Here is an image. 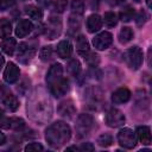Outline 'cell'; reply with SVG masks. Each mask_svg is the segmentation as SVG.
<instances>
[{"label":"cell","mask_w":152,"mask_h":152,"mask_svg":"<svg viewBox=\"0 0 152 152\" xmlns=\"http://www.w3.org/2000/svg\"><path fill=\"white\" fill-rule=\"evenodd\" d=\"M80 150L82 151H94V146L90 144V142H83L81 146H80Z\"/></svg>","instance_id":"obj_38"},{"label":"cell","mask_w":152,"mask_h":152,"mask_svg":"<svg viewBox=\"0 0 152 152\" xmlns=\"http://www.w3.org/2000/svg\"><path fill=\"white\" fill-rule=\"evenodd\" d=\"M6 142V137L2 132H0V145H4Z\"/></svg>","instance_id":"obj_41"},{"label":"cell","mask_w":152,"mask_h":152,"mask_svg":"<svg viewBox=\"0 0 152 152\" xmlns=\"http://www.w3.org/2000/svg\"><path fill=\"white\" fill-rule=\"evenodd\" d=\"M133 38V31L129 27H122L119 32V42L121 44H126L128 43L131 39Z\"/></svg>","instance_id":"obj_25"},{"label":"cell","mask_w":152,"mask_h":152,"mask_svg":"<svg viewBox=\"0 0 152 152\" xmlns=\"http://www.w3.org/2000/svg\"><path fill=\"white\" fill-rule=\"evenodd\" d=\"M18 49V59H20L21 62H24V58H27V59H31L32 56L34 55V50L31 49L26 43H21L19 44V46L17 48Z\"/></svg>","instance_id":"obj_20"},{"label":"cell","mask_w":152,"mask_h":152,"mask_svg":"<svg viewBox=\"0 0 152 152\" xmlns=\"http://www.w3.org/2000/svg\"><path fill=\"white\" fill-rule=\"evenodd\" d=\"M133 15H134V8H132V7H126L120 12V19L126 23L129 21L133 18Z\"/></svg>","instance_id":"obj_30"},{"label":"cell","mask_w":152,"mask_h":152,"mask_svg":"<svg viewBox=\"0 0 152 152\" xmlns=\"http://www.w3.org/2000/svg\"><path fill=\"white\" fill-rule=\"evenodd\" d=\"M71 10L74 14H82L84 11V0H72L71 2Z\"/></svg>","instance_id":"obj_29"},{"label":"cell","mask_w":152,"mask_h":152,"mask_svg":"<svg viewBox=\"0 0 152 152\" xmlns=\"http://www.w3.org/2000/svg\"><path fill=\"white\" fill-rule=\"evenodd\" d=\"M32 28H33L32 23H31L28 19H23V20H20V21L18 23V25H17L15 34H17V37H19V38H23V37L27 36V34L32 31Z\"/></svg>","instance_id":"obj_15"},{"label":"cell","mask_w":152,"mask_h":152,"mask_svg":"<svg viewBox=\"0 0 152 152\" xmlns=\"http://www.w3.org/2000/svg\"><path fill=\"white\" fill-rule=\"evenodd\" d=\"M78 15L80 14H72L71 17H70V19H69V27H70V30H74V31H77L78 28H80V26H81V20H80V18H78Z\"/></svg>","instance_id":"obj_33"},{"label":"cell","mask_w":152,"mask_h":152,"mask_svg":"<svg viewBox=\"0 0 152 152\" xmlns=\"http://www.w3.org/2000/svg\"><path fill=\"white\" fill-rule=\"evenodd\" d=\"M119 144L125 148H133L137 144V135L131 128H122L118 133Z\"/></svg>","instance_id":"obj_5"},{"label":"cell","mask_w":152,"mask_h":152,"mask_svg":"<svg viewBox=\"0 0 152 152\" xmlns=\"http://www.w3.org/2000/svg\"><path fill=\"white\" fill-rule=\"evenodd\" d=\"M78 148L76 146H70V147H66V151H77Z\"/></svg>","instance_id":"obj_44"},{"label":"cell","mask_w":152,"mask_h":152,"mask_svg":"<svg viewBox=\"0 0 152 152\" xmlns=\"http://www.w3.org/2000/svg\"><path fill=\"white\" fill-rule=\"evenodd\" d=\"M106 124L109 127H120L125 124V115L116 108H110L106 114Z\"/></svg>","instance_id":"obj_6"},{"label":"cell","mask_w":152,"mask_h":152,"mask_svg":"<svg viewBox=\"0 0 152 152\" xmlns=\"http://www.w3.org/2000/svg\"><path fill=\"white\" fill-rule=\"evenodd\" d=\"M76 50H77V52L80 53V55H82L83 57L90 51L89 50V43H88V40L86 39V37L84 36H78V37H76Z\"/></svg>","instance_id":"obj_21"},{"label":"cell","mask_w":152,"mask_h":152,"mask_svg":"<svg viewBox=\"0 0 152 152\" xmlns=\"http://www.w3.org/2000/svg\"><path fill=\"white\" fill-rule=\"evenodd\" d=\"M87 99L89 101V106L96 108L102 102V93L97 88H91L87 91Z\"/></svg>","instance_id":"obj_16"},{"label":"cell","mask_w":152,"mask_h":152,"mask_svg":"<svg viewBox=\"0 0 152 152\" xmlns=\"http://www.w3.org/2000/svg\"><path fill=\"white\" fill-rule=\"evenodd\" d=\"M102 26V18L99 14H91L87 19V28L90 33L99 31Z\"/></svg>","instance_id":"obj_17"},{"label":"cell","mask_w":152,"mask_h":152,"mask_svg":"<svg viewBox=\"0 0 152 152\" xmlns=\"http://www.w3.org/2000/svg\"><path fill=\"white\" fill-rule=\"evenodd\" d=\"M112 42H113V36L107 31H103L96 34L93 39V44L97 50H106L107 48L110 46Z\"/></svg>","instance_id":"obj_8"},{"label":"cell","mask_w":152,"mask_h":152,"mask_svg":"<svg viewBox=\"0 0 152 152\" xmlns=\"http://www.w3.org/2000/svg\"><path fill=\"white\" fill-rule=\"evenodd\" d=\"M103 21L108 27H113L118 23V17L114 12H106L104 17H103Z\"/></svg>","instance_id":"obj_28"},{"label":"cell","mask_w":152,"mask_h":152,"mask_svg":"<svg viewBox=\"0 0 152 152\" xmlns=\"http://www.w3.org/2000/svg\"><path fill=\"white\" fill-rule=\"evenodd\" d=\"M129 99H131V91H129V89H127V88H125V87L116 89V90L112 94V102L115 103V104L125 103V102H127Z\"/></svg>","instance_id":"obj_13"},{"label":"cell","mask_w":152,"mask_h":152,"mask_svg":"<svg viewBox=\"0 0 152 152\" xmlns=\"http://www.w3.org/2000/svg\"><path fill=\"white\" fill-rule=\"evenodd\" d=\"M39 57H40V59L44 61V62L50 61L51 57H52V46L49 45V46H44V48H42L40 53H39Z\"/></svg>","instance_id":"obj_31"},{"label":"cell","mask_w":152,"mask_h":152,"mask_svg":"<svg viewBox=\"0 0 152 152\" xmlns=\"http://www.w3.org/2000/svg\"><path fill=\"white\" fill-rule=\"evenodd\" d=\"M80 71H81V64H80V62L77 59H71L69 62V64H68V72L71 76L76 77L80 74Z\"/></svg>","instance_id":"obj_27"},{"label":"cell","mask_w":152,"mask_h":152,"mask_svg":"<svg viewBox=\"0 0 152 152\" xmlns=\"http://www.w3.org/2000/svg\"><path fill=\"white\" fill-rule=\"evenodd\" d=\"M61 30H62V23L61 19L57 17H51L48 20L46 24V28H45V33L46 37L49 39H55L61 34Z\"/></svg>","instance_id":"obj_7"},{"label":"cell","mask_w":152,"mask_h":152,"mask_svg":"<svg viewBox=\"0 0 152 152\" xmlns=\"http://www.w3.org/2000/svg\"><path fill=\"white\" fill-rule=\"evenodd\" d=\"M0 125L5 128H11L14 131H20L25 127V122L20 118H8L0 122Z\"/></svg>","instance_id":"obj_14"},{"label":"cell","mask_w":152,"mask_h":152,"mask_svg":"<svg viewBox=\"0 0 152 152\" xmlns=\"http://www.w3.org/2000/svg\"><path fill=\"white\" fill-rule=\"evenodd\" d=\"M57 53L61 58H69L72 53V45L69 40H62L57 45Z\"/></svg>","instance_id":"obj_18"},{"label":"cell","mask_w":152,"mask_h":152,"mask_svg":"<svg viewBox=\"0 0 152 152\" xmlns=\"http://www.w3.org/2000/svg\"><path fill=\"white\" fill-rule=\"evenodd\" d=\"M14 4V0H0V10L5 11L10 7H12Z\"/></svg>","instance_id":"obj_37"},{"label":"cell","mask_w":152,"mask_h":152,"mask_svg":"<svg viewBox=\"0 0 152 152\" xmlns=\"http://www.w3.org/2000/svg\"><path fill=\"white\" fill-rule=\"evenodd\" d=\"M25 12L26 14L31 18V19H34V20H40L43 18V12L39 7L37 6H33V5H28L25 7Z\"/></svg>","instance_id":"obj_24"},{"label":"cell","mask_w":152,"mask_h":152,"mask_svg":"<svg viewBox=\"0 0 152 152\" xmlns=\"http://www.w3.org/2000/svg\"><path fill=\"white\" fill-rule=\"evenodd\" d=\"M50 93L55 96V97H61L63 95H65L69 90V81L64 77H62L59 81H57L56 83H53L52 86L49 87Z\"/></svg>","instance_id":"obj_9"},{"label":"cell","mask_w":152,"mask_h":152,"mask_svg":"<svg viewBox=\"0 0 152 152\" xmlns=\"http://www.w3.org/2000/svg\"><path fill=\"white\" fill-rule=\"evenodd\" d=\"M19 75H20L19 68H18L14 63L10 62V63L7 64V66H6V69H5V72H4V80H5L7 83H14V82L18 81Z\"/></svg>","instance_id":"obj_11"},{"label":"cell","mask_w":152,"mask_h":152,"mask_svg":"<svg viewBox=\"0 0 152 152\" xmlns=\"http://www.w3.org/2000/svg\"><path fill=\"white\" fill-rule=\"evenodd\" d=\"M44 94H33L31 100L27 102V112L32 120L38 122H45L51 118L52 106L48 97L43 96Z\"/></svg>","instance_id":"obj_1"},{"label":"cell","mask_w":152,"mask_h":152,"mask_svg":"<svg viewBox=\"0 0 152 152\" xmlns=\"http://www.w3.org/2000/svg\"><path fill=\"white\" fill-rule=\"evenodd\" d=\"M137 138L139 139L140 142L144 145H150L151 144V129L148 126H139L137 128Z\"/></svg>","instance_id":"obj_19"},{"label":"cell","mask_w":152,"mask_h":152,"mask_svg":"<svg viewBox=\"0 0 152 152\" xmlns=\"http://www.w3.org/2000/svg\"><path fill=\"white\" fill-rule=\"evenodd\" d=\"M97 144L102 147H108L113 144V138L109 134H101L97 139Z\"/></svg>","instance_id":"obj_32"},{"label":"cell","mask_w":152,"mask_h":152,"mask_svg":"<svg viewBox=\"0 0 152 152\" xmlns=\"http://www.w3.org/2000/svg\"><path fill=\"white\" fill-rule=\"evenodd\" d=\"M84 58H86V61H87L90 65H93V66H95V64L99 63V56L95 55V53H93V52H90V51L84 56Z\"/></svg>","instance_id":"obj_35"},{"label":"cell","mask_w":152,"mask_h":152,"mask_svg":"<svg viewBox=\"0 0 152 152\" xmlns=\"http://www.w3.org/2000/svg\"><path fill=\"white\" fill-rule=\"evenodd\" d=\"M145 20H146V14H145L144 11H141V12L139 13V15H138L137 23H138V25H141V23H145Z\"/></svg>","instance_id":"obj_39"},{"label":"cell","mask_w":152,"mask_h":152,"mask_svg":"<svg viewBox=\"0 0 152 152\" xmlns=\"http://www.w3.org/2000/svg\"><path fill=\"white\" fill-rule=\"evenodd\" d=\"M134 1H135V2H139V1H140V0H134Z\"/></svg>","instance_id":"obj_46"},{"label":"cell","mask_w":152,"mask_h":152,"mask_svg":"<svg viewBox=\"0 0 152 152\" xmlns=\"http://www.w3.org/2000/svg\"><path fill=\"white\" fill-rule=\"evenodd\" d=\"M4 63H5V58H4L2 53L0 52V70L2 69V66H4Z\"/></svg>","instance_id":"obj_42"},{"label":"cell","mask_w":152,"mask_h":152,"mask_svg":"<svg viewBox=\"0 0 152 152\" xmlns=\"http://www.w3.org/2000/svg\"><path fill=\"white\" fill-rule=\"evenodd\" d=\"M57 110H58L59 115H62L63 118H66V119H71L76 113V108H75L74 102L71 100H66V101L61 102Z\"/></svg>","instance_id":"obj_12"},{"label":"cell","mask_w":152,"mask_h":152,"mask_svg":"<svg viewBox=\"0 0 152 152\" xmlns=\"http://www.w3.org/2000/svg\"><path fill=\"white\" fill-rule=\"evenodd\" d=\"M12 32L11 23L7 19L0 20V38H7Z\"/></svg>","instance_id":"obj_26"},{"label":"cell","mask_w":152,"mask_h":152,"mask_svg":"<svg viewBox=\"0 0 152 152\" xmlns=\"http://www.w3.org/2000/svg\"><path fill=\"white\" fill-rule=\"evenodd\" d=\"M26 152H38V151H43V146L39 142H31L25 147Z\"/></svg>","instance_id":"obj_36"},{"label":"cell","mask_w":152,"mask_h":152,"mask_svg":"<svg viewBox=\"0 0 152 152\" xmlns=\"http://www.w3.org/2000/svg\"><path fill=\"white\" fill-rule=\"evenodd\" d=\"M37 1H38V4L42 5L43 7H46V6L50 5V0H37Z\"/></svg>","instance_id":"obj_40"},{"label":"cell","mask_w":152,"mask_h":152,"mask_svg":"<svg viewBox=\"0 0 152 152\" xmlns=\"http://www.w3.org/2000/svg\"><path fill=\"white\" fill-rule=\"evenodd\" d=\"M71 138V129L68 124L63 121H56L50 125L45 132V139L48 144L53 148H59L66 144Z\"/></svg>","instance_id":"obj_2"},{"label":"cell","mask_w":152,"mask_h":152,"mask_svg":"<svg viewBox=\"0 0 152 152\" xmlns=\"http://www.w3.org/2000/svg\"><path fill=\"white\" fill-rule=\"evenodd\" d=\"M17 49V42L14 38H5L2 42H1V50L6 53V55H13L14 53V50Z\"/></svg>","instance_id":"obj_22"},{"label":"cell","mask_w":152,"mask_h":152,"mask_svg":"<svg viewBox=\"0 0 152 152\" xmlns=\"http://www.w3.org/2000/svg\"><path fill=\"white\" fill-rule=\"evenodd\" d=\"M66 5H68V0H56L53 4V11L57 13H62L66 8Z\"/></svg>","instance_id":"obj_34"},{"label":"cell","mask_w":152,"mask_h":152,"mask_svg":"<svg viewBox=\"0 0 152 152\" xmlns=\"http://www.w3.org/2000/svg\"><path fill=\"white\" fill-rule=\"evenodd\" d=\"M63 77V68L59 63H55L48 71V75H46V83H48V87L52 86L53 83H56L57 81H59L61 78Z\"/></svg>","instance_id":"obj_10"},{"label":"cell","mask_w":152,"mask_h":152,"mask_svg":"<svg viewBox=\"0 0 152 152\" xmlns=\"http://www.w3.org/2000/svg\"><path fill=\"white\" fill-rule=\"evenodd\" d=\"M125 0H110V4H113V5H119V4H121V2H124Z\"/></svg>","instance_id":"obj_43"},{"label":"cell","mask_w":152,"mask_h":152,"mask_svg":"<svg viewBox=\"0 0 152 152\" xmlns=\"http://www.w3.org/2000/svg\"><path fill=\"white\" fill-rule=\"evenodd\" d=\"M2 101H4L5 107H6L8 110H11V112L17 110L18 107H19V101H18V99H17L14 95H12V94H6V95L4 96V99H2Z\"/></svg>","instance_id":"obj_23"},{"label":"cell","mask_w":152,"mask_h":152,"mask_svg":"<svg viewBox=\"0 0 152 152\" xmlns=\"http://www.w3.org/2000/svg\"><path fill=\"white\" fill-rule=\"evenodd\" d=\"M93 127V118L88 114H81L77 118L75 128H76V133L78 138H83L86 135L89 134V132L91 131Z\"/></svg>","instance_id":"obj_4"},{"label":"cell","mask_w":152,"mask_h":152,"mask_svg":"<svg viewBox=\"0 0 152 152\" xmlns=\"http://www.w3.org/2000/svg\"><path fill=\"white\" fill-rule=\"evenodd\" d=\"M125 61L131 69L133 70L139 69L142 64V51L138 46H133L128 49L125 53Z\"/></svg>","instance_id":"obj_3"},{"label":"cell","mask_w":152,"mask_h":152,"mask_svg":"<svg viewBox=\"0 0 152 152\" xmlns=\"http://www.w3.org/2000/svg\"><path fill=\"white\" fill-rule=\"evenodd\" d=\"M146 4H147L148 7H151V0H146Z\"/></svg>","instance_id":"obj_45"}]
</instances>
